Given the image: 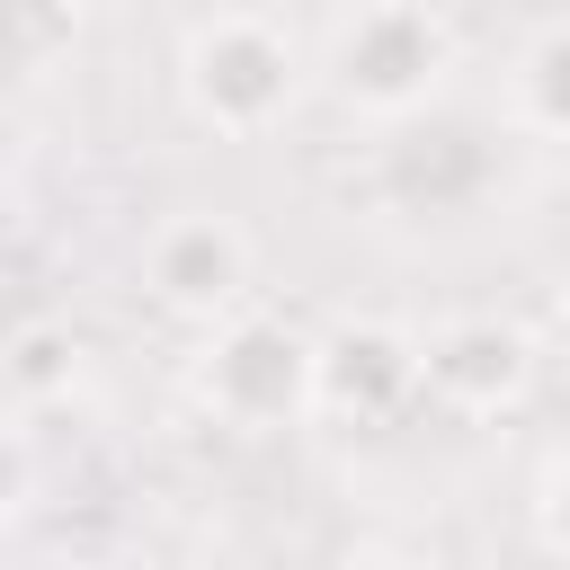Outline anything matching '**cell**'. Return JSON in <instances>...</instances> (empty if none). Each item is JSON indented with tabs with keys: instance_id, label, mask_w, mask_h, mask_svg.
Wrapping results in <instances>:
<instances>
[{
	"instance_id": "8",
	"label": "cell",
	"mask_w": 570,
	"mask_h": 570,
	"mask_svg": "<svg viewBox=\"0 0 570 570\" xmlns=\"http://www.w3.org/2000/svg\"><path fill=\"white\" fill-rule=\"evenodd\" d=\"M71 374H80V338H71V321H18V338H9V392H18V419L36 428L53 401H71Z\"/></svg>"
},
{
	"instance_id": "2",
	"label": "cell",
	"mask_w": 570,
	"mask_h": 570,
	"mask_svg": "<svg viewBox=\"0 0 570 570\" xmlns=\"http://www.w3.org/2000/svg\"><path fill=\"white\" fill-rule=\"evenodd\" d=\"M321 80L338 107L374 116V125H410L419 107H436L445 71H454V18L436 9H356V18H321Z\"/></svg>"
},
{
	"instance_id": "6",
	"label": "cell",
	"mask_w": 570,
	"mask_h": 570,
	"mask_svg": "<svg viewBox=\"0 0 570 570\" xmlns=\"http://www.w3.org/2000/svg\"><path fill=\"white\" fill-rule=\"evenodd\" d=\"M525 338L499 330V321H454L428 338V392H445L454 410H499L525 392Z\"/></svg>"
},
{
	"instance_id": "5",
	"label": "cell",
	"mask_w": 570,
	"mask_h": 570,
	"mask_svg": "<svg viewBox=\"0 0 570 570\" xmlns=\"http://www.w3.org/2000/svg\"><path fill=\"white\" fill-rule=\"evenodd\" d=\"M410 392H428V338H401L383 321H347L321 338V419H392Z\"/></svg>"
},
{
	"instance_id": "4",
	"label": "cell",
	"mask_w": 570,
	"mask_h": 570,
	"mask_svg": "<svg viewBox=\"0 0 570 570\" xmlns=\"http://www.w3.org/2000/svg\"><path fill=\"white\" fill-rule=\"evenodd\" d=\"M142 294L160 312H178V321L223 330L232 312H249V232L232 214H205V205L151 223V240H142Z\"/></svg>"
},
{
	"instance_id": "9",
	"label": "cell",
	"mask_w": 570,
	"mask_h": 570,
	"mask_svg": "<svg viewBox=\"0 0 570 570\" xmlns=\"http://www.w3.org/2000/svg\"><path fill=\"white\" fill-rule=\"evenodd\" d=\"M534 525H543V543L570 561V454L543 472V499H534Z\"/></svg>"
},
{
	"instance_id": "7",
	"label": "cell",
	"mask_w": 570,
	"mask_h": 570,
	"mask_svg": "<svg viewBox=\"0 0 570 570\" xmlns=\"http://www.w3.org/2000/svg\"><path fill=\"white\" fill-rule=\"evenodd\" d=\"M508 107H517L525 134L570 142V18H543V27L517 36V53H508Z\"/></svg>"
},
{
	"instance_id": "10",
	"label": "cell",
	"mask_w": 570,
	"mask_h": 570,
	"mask_svg": "<svg viewBox=\"0 0 570 570\" xmlns=\"http://www.w3.org/2000/svg\"><path fill=\"white\" fill-rule=\"evenodd\" d=\"M338 570H419V561H401V552H347Z\"/></svg>"
},
{
	"instance_id": "3",
	"label": "cell",
	"mask_w": 570,
	"mask_h": 570,
	"mask_svg": "<svg viewBox=\"0 0 570 570\" xmlns=\"http://www.w3.org/2000/svg\"><path fill=\"white\" fill-rule=\"evenodd\" d=\"M196 392H205V410H214L223 428H285V419H312L321 338H303V330L276 321V312H232L223 330H205Z\"/></svg>"
},
{
	"instance_id": "1",
	"label": "cell",
	"mask_w": 570,
	"mask_h": 570,
	"mask_svg": "<svg viewBox=\"0 0 570 570\" xmlns=\"http://www.w3.org/2000/svg\"><path fill=\"white\" fill-rule=\"evenodd\" d=\"M169 80L205 134L258 142L294 116L303 80H321V45L303 18H276V9H205L178 27Z\"/></svg>"
}]
</instances>
